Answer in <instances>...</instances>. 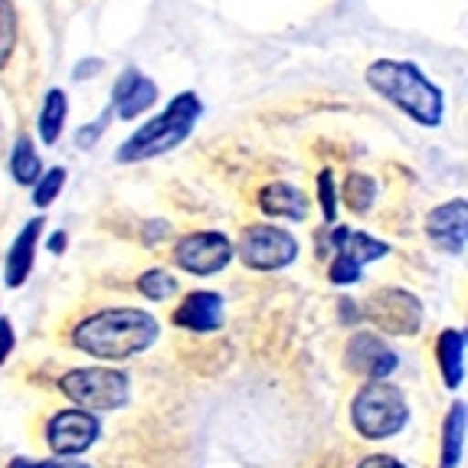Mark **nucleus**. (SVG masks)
<instances>
[{
  "instance_id": "21",
  "label": "nucleus",
  "mask_w": 468,
  "mask_h": 468,
  "mask_svg": "<svg viewBox=\"0 0 468 468\" xmlns=\"http://www.w3.org/2000/svg\"><path fill=\"white\" fill-rule=\"evenodd\" d=\"M377 200V180L364 171L347 174L344 180V203L351 207V213H367Z\"/></svg>"
},
{
  "instance_id": "13",
  "label": "nucleus",
  "mask_w": 468,
  "mask_h": 468,
  "mask_svg": "<svg viewBox=\"0 0 468 468\" xmlns=\"http://www.w3.org/2000/svg\"><path fill=\"white\" fill-rule=\"evenodd\" d=\"M43 227H47V219L43 217H33L24 223V229L14 236L7 250V259H4V285L7 289H24L27 279L33 272V262H37V246H39V236H43Z\"/></svg>"
},
{
  "instance_id": "12",
  "label": "nucleus",
  "mask_w": 468,
  "mask_h": 468,
  "mask_svg": "<svg viewBox=\"0 0 468 468\" xmlns=\"http://www.w3.org/2000/svg\"><path fill=\"white\" fill-rule=\"evenodd\" d=\"M223 295L210 289H197L190 292L184 302L174 308V328L180 331H194V335H213V331L223 328Z\"/></svg>"
},
{
  "instance_id": "19",
  "label": "nucleus",
  "mask_w": 468,
  "mask_h": 468,
  "mask_svg": "<svg viewBox=\"0 0 468 468\" xmlns=\"http://www.w3.org/2000/svg\"><path fill=\"white\" fill-rule=\"evenodd\" d=\"M66 115H69V95L63 92L59 86H53L43 99V109H39V138L43 144H56L59 134H63V125H66Z\"/></svg>"
},
{
  "instance_id": "10",
  "label": "nucleus",
  "mask_w": 468,
  "mask_h": 468,
  "mask_svg": "<svg viewBox=\"0 0 468 468\" xmlns=\"http://www.w3.org/2000/svg\"><path fill=\"white\" fill-rule=\"evenodd\" d=\"M344 367L364 380H387L399 367V354L374 331H354L344 347Z\"/></svg>"
},
{
  "instance_id": "7",
  "label": "nucleus",
  "mask_w": 468,
  "mask_h": 468,
  "mask_svg": "<svg viewBox=\"0 0 468 468\" xmlns=\"http://www.w3.org/2000/svg\"><path fill=\"white\" fill-rule=\"evenodd\" d=\"M360 318H367L374 324V335H390V337H413L422 331V302L420 295H413L410 289H380L364 302Z\"/></svg>"
},
{
  "instance_id": "3",
  "label": "nucleus",
  "mask_w": 468,
  "mask_h": 468,
  "mask_svg": "<svg viewBox=\"0 0 468 468\" xmlns=\"http://www.w3.org/2000/svg\"><path fill=\"white\" fill-rule=\"evenodd\" d=\"M200 115H203L200 95L197 92L174 95L161 115L144 122L138 132H132L122 141V148L115 151V161L118 165H138V161H151V157H161L167 151L180 148L194 134Z\"/></svg>"
},
{
  "instance_id": "15",
  "label": "nucleus",
  "mask_w": 468,
  "mask_h": 468,
  "mask_svg": "<svg viewBox=\"0 0 468 468\" xmlns=\"http://www.w3.org/2000/svg\"><path fill=\"white\" fill-rule=\"evenodd\" d=\"M259 210L272 219H292V223H302L312 213V200L304 197V190H298L295 184H285V180H272L259 190Z\"/></svg>"
},
{
  "instance_id": "22",
  "label": "nucleus",
  "mask_w": 468,
  "mask_h": 468,
  "mask_svg": "<svg viewBox=\"0 0 468 468\" xmlns=\"http://www.w3.org/2000/svg\"><path fill=\"white\" fill-rule=\"evenodd\" d=\"M134 289L141 292V298H148V302H167V298L177 295V279L167 269H148V272L138 275Z\"/></svg>"
},
{
  "instance_id": "9",
  "label": "nucleus",
  "mask_w": 468,
  "mask_h": 468,
  "mask_svg": "<svg viewBox=\"0 0 468 468\" xmlns=\"http://www.w3.org/2000/svg\"><path fill=\"white\" fill-rule=\"evenodd\" d=\"M101 436L99 416L86 413V410H59L47 420V445L53 449L56 459H79L86 455Z\"/></svg>"
},
{
  "instance_id": "18",
  "label": "nucleus",
  "mask_w": 468,
  "mask_h": 468,
  "mask_svg": "<svg viewBox=\"0 0 468 468\" xmlns=\"http://www.w3.org/2000/svg\"><path fill=\"white\" fill-rule=\"evenodd\" d=\"M465 399L449 406L442 420V442H439V468H459L465 455V430H468Z\"/></svg>"
},
{
  "instance_id": "16",
  "label": "nucleus",
  "mask_w": 468,
  "mask_h": 468,
  "mask_svg": "<svg viewBox=\"0 0 468 468\" xmlns=\"http://www.w3.org/2000/svg\"><path fill=\"white\" fill-rule=\"evenodd\" d=\"M465 354H468V335L462 328H445L436 337V364L442 383L449 390H459L465 383Z\"/></svg>"
},
{
  "instance_id": "24",
  "label": "nucleus",
  "mask_w": 468,
  "mask_h": 468,
  "mask_svg": "<svg viewBox=\"0 0 468 468\" xmlns=\"http://www.w3.org/2000/svg\"><path fill=\"white\" fill-rule=\"evenodd\" d=\"M16 49V10L10 0H0V69L10 63Z\"/></svg>"
},
{
  "instance_id": "30",
  "label": "nucleus",
  "mask_w": 468,
  "mask_h": 468,
  "mask_svg": "<svg viewBox=\"0 0 468 468\" xmlns=\"http://www.w3.org/2000/svg\"><path fill=\"white\" fill-rule=\"evenodd\" d=\"M357 468H406L399 459H393V455H367V459H360Z\"/></svg>"
},
{
  "instance_id": "11",
  "label": "nucleus",
  "mask_w": 468,
  "mask_h": 468,
  "mask_svg": "<svg viewBox=\"0 0 468 468\" xmlns=\"http://www.w3.org/2000/svg\"><path fill=\"white\" fill-rule=\"evenodd\" d=\"M426 236L436 242L445 256H465L468 242V203L465 197L442 203L426 217Z\"/></svg>"
},
{
  "instance_id": "5",
  "label": "nucleus",
  "mask_w": 468,
  "mask_h": 468,
  "mask_svg": "<svg viewBox=\"0 0 468 468\" xmlns=\"http://www.w3.org/2000/svg\"><path fill=\"white\" fill-rule=\"evenodd\" d=\"M59 393L76 410H86L92 416L115 413L125 410L132 399V380L125 370L115 367H76L59 377Z\"/></svg>"
},
{
  "instance_id": "1",
  "label": "nucleus",
  "mask_w": 468,
  "mask_h": 468,
  "mask_svg": "<svg viewBox=\"0 0 468 468\" xmlns=\"http://www.w3.org/2000/svg\"><path fill=\"white\" fill-rule=\"evenodd\" d=\"M161 337V324L141 308H101L72 328V347L101 364L141 357Z\"/></svg>"
},
{
  "instance_id": "33",
  "label": "nucleus",
  "mask_w": 468,
  "mask_h": 468,
  "mask_svg": "<svg viewBox=\"0 0 468 468\" xmlns=\"http://www.w3.org/2000/svg\"><path fill=\"white\" fill-rule=\"evenodd\" d=\"M66 242H69V239H66V233H63V229H59V233H53V236H49L47 250H49V252H56V256H59V252L66 250Z\"/></svg>"
},
{
  "instance_id": "31",
  "label": "nucleus",
  "mask_w": 468,
  "mask_h": 468,
  "mask_svg": "<svg viewBox=\"0 0 468 468\" xmlns=\"http://www.w3.org/2000/svg\"><path fill=\"white\" fill-rule=\"evenodd\" d=\"M337 304H341V318L344 321H351V324H360V321H364V318H360L357 302H351V298H341Z\"/></svg>"
},
{
  "instance_id": "29",
  "label": "nucleus",
  "mask_w": 468,
  "mask_h": 468,
  "mask_svg": "<svg viewBox=\"0 0 468 468\" xmlns=\"http://www.w3.org/2000/svg\"><path fill=\"white\" fill-rule=\"evenodd\" d=\"M14 347H16L14 324H10V318H4V314H0V367L7 364V357L14 354Z\"/></svg>"
},
{
  "instance_id": "14",
  "label": "nucleus",
  "mask_w": 468,
  "mask_h": 468,
  "mask_svg": "<svg viewBox=\"0 0 468 468\" xmlns=\"http://www.w3.org/2000/svg\"><path fill=\"white\" fill-rule=\"evenodd\" d=\"M154 101H157L154 79L141 76L138 69H125L118 76L115 89H112V112H118L122 118H138L141 112H148Z\"/></svg>"
},
{
  "instance_id": "6",
  "label": "nucleus",
  "mask_w": 468,
  "mask_h": 468,
  "mask_svg": "<svg viewBox=\"0 0 468 468\" xmlns=\"http://www.w3.org/2000/svg\"><path fill=\"white\" fill-rule=\"evenodd\" d=\"M239 262L252 272H282L298 259V239L272 223H252L233 246Z\"/></svg>"
},
{
  "instance_id": "2",
  "label": "nucleus",
  "mask_w": 468,
  "mask_h": 468,
  "mask_svg": "<svg viewBox=\"0 0 468 468\" xmlns=\"http://www.w3.org/2000/svg\"><path fill=\"white\" fill-rule=\"evenodd\" d=\"M367 86L399 109L406 118H413L422 128H439L445 115V95L426 72L410 59H377L364 72Z\"/></svg>"
},
{
  "instance_id": "27",
  "label": "nucleus",
  "mask_w": 468,
  "mask_h": 468,
  "mask_svg": "<svg viewBox=\"0 0 468 468\" xmlns=\"http://www.w3.org/2000/svg\"><path fill=\"white\" fill-rule=\"evenodd\" d=\"M7 468H89V462H79V459H24V455H16V459L7 462Z\"/></svg>"
},
{
  "instance_id": "26",
  "label": "nucleus",
  "mask_w": 468,
  "mask_h": 468,
  "mask_svg": "<svg viewBox=\"0 0 468 468\" xmlns=\"http://www.w3.org/2000/svg\"><path fill=\"white\" fill-rule=\"evenodd\" d=\"M364 279V269L354 266L351 259H344L335 252V259H331V266H328V282L331 285H357V282Z\"/></svg>"
},
{
  "instance_id": "32",
  "label": "nucleus",
  "mask_w": 468,
  "mask_h": 468,
  "mask_svg": "<svg viewBox=\"0 0 468 468\" xmlns=\"http://www.w3.org/2000/svg\"><path fill=\"white\" fill-rule=\"evenodd\" d=\"M101 69V59H89V63H79V69L72 72L76 79H86V76H95Z\"/></svg>"
},
{
  "instance_id": "23",
  "label": "nucleus",
  "mask_w": 468,
  "mask_h": 468,
  "mask_svg": "<svg viewBox=\"0 0 468 468\" xmlns=\"http://www.w3.org/2000/svg\"><path fill=\"white\" fill-rule=\"evenodd\" d=\"M63 184H66V167H49V171L39 174V180L33 184V207H37V210H47L49 203L59 197Z\"/></svg>"
},
{
  "instance_id": "20",
  "label": "nucleus",
  "mask_w": 468,
  "mask_h": 468,
  "mask_svg": "<svg viewBox=\"0 0 468 468\" xmlns=\"http://www.w3.org/2000/svg\"><path fill=\"white\" fill-rule=\"evenodd\" d=\"M10 174L20 187H33L43 174V161H39L37 148H33V138L30 134H20L14 141V148H10Z\"/></svg>"
},
{
  "instance_id": "25",
  "label": "nucleus",
  "mask_w": 468,
  "mask_h": 468,
  "mask_svg": "<svg viewBox=\"0 0 468 468\" xmlns=\"http://www.w3.org/2000/svg\"><path fill=\"white\" fill-rule=\"evenodd\" d=\"M318 203H321V213H324V223L335 227L337 219V184H335V171H324L318 174Z\"/></svg>"
},
{
  "instance_id": "17",
  "label": "nucleus",
  "mask_w": 468,
  "mask_h": 468,
  "mask_svg": "<svg viewBox=\"0 0 468 468\" xmlns=\"http://www.w3.org/2000/svg\"><path fill=\"white\" fill-rule=\"evenodd\" d=\"M331 246H335L337 256L351 259L354 266H360V269L390 252V242H383V239H377V236L360 233V229H351V227L331 229Z\"/></svg>"
},
{
  "instance_id": "8",
  "label": "nucleus",
  "mask_w": 468,
  "mask_h": 468,
  "mask_svg": "<svg viewBox=\"0 0 468 468\" xmlns=\"http://www.w3.org/2000/svg\"><path fill=\"white\" fill-rule=\"evenodd\" d=\"M233 242L217 229H197L174 242V262L190 275H217L233 262Z\"/></svg>"
},
{
  "instance_id": "4",
  "label": "nucleus",
  "mask_w": 468,
  "mask_h": 468,
  "mask_svg": "<svg viewBox=\"0 0 468 468\" xmlns=\"http://www.w3.org/2000/svg\"><path fill=\"white\" fill-rule=\"evenodd\" d=\"M410 422V403L406 393L390 380H367L351 399V426L360 439L380 442L393 439Z\"/></svg>"
},
{
  "instance_id": "28",
  "label": "nucleus",
  "mask_w": 468,
  "mask_h": 468,
  "mask_svg": "<svg viewBox=\"0 0 468 468\" xmlns=\"http://www.w3.org/2000/svg\"><path fill=\"white\" fill-rule=\"evenodd\" d=\"M109 118H112V105H109L105 112H101L99 118H95V125H92V128H89V125H86V128H79V132H76V144H79V148H92L95 141L101 138V132L109 128Z\"/></svg>"
}]
</instances>
